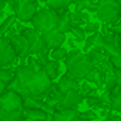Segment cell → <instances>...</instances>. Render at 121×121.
<instances>
[{
    "label": "cell",
    "mask_w": 121,
    "mask_h": 121,
    "mask_svg": "<svg viewBox=\"0 0 121 121\" xmlns=\"http://www.w3.org/2000/svg\"><path fill=\"white\" fill-rule=\"evenodd\" d=\"M66 66V76L76 81H82L87 77V74L95 68L91 63L87 53H83L78 50H74L72 52H68V57L65 59Z\"/></svg>",
    "instance_id": "6da1fadb"
},
{
    "label": "cell",
    "mask_w": 121,
    "mask_h": 121,
    "mask_svg": "<svg viewBox=\"0 0 121 121\" xmlns=\"http://www.w3.org/2000/svg\"><path fill=\"white\" fill-rule=\"evenodd\" d=\"M59 16L60 14L56 11H52L50 8L40 9L38 11V13L33 18V29L37 33H39L40 35L44 33L52 31V30L57 29L59 24Z\"/></svg>",
    "instance_id": "7a4b0ae2"
},
{
    "label": "cell",
    "mask_w": 121,
    "mask_h": 121,
    "mask_svg": "<svg viewBox=\"0 0 121 121\" xmlns=\"http://www.w3.org/2000/svg\"><path fill=\"white\" fill-rule=\"evenodd\" d=\"M121 5L116 0H98L96 16L102 22L116 24L120 18Z\"/></svg>",
    "instance_id": "3957f363"
},
{
    "label": "cell",
    "mask_w": 121,
    "mask_h": 121,
    "mask_svg": "<svg viewBox=\"0 0 121 121\" xmlns=\"http://www.w3.org/2000/svg\"><path fill=\"white\" fill-rule=\"evenodd\" d=\"M52 86V79L47 76L43 70L35 72L31 78L27 81L25 89L31 94V96H39L47 92Z\"/></svg>",
    "instance_id": "277c9868"
},
{
    "label": "cell",
    "mask_w": 121,
    "mask_h": 121,
    "mask_svg": "<svg viewBox=\"0 0 121 121\" xmlns=\"http://www.w3.org/2000/svg\"><path fill=\"white\" fill-rule=\"evenodd\" d=\"M0 111L3 112L24 111V99L14 91L5 89L0 96Z\"/></svg>",
    "instance_id": "5b68a950"
},
{
    "label": "cell",
    "mask_w": 121,
    "mask_h": 121,
    "mask_svg": "<svg viewBox=\"0 0 121 121\" xmlns=\"http://www.w3.org/2000/svg\"><path fill=\"white\" fill-rule=\"evenodd\" d=\"M13 11L16 17L21 21H33L38 13V0H18Z\"/></svg>",
    "instance_id": "8992f818"
},
{
    "label": "cell",
    "mask_w": 121,
    "mask_h": 121,
    "mask_svg": "<svg viewBox=\"0 0 121 121\" xmlns=\"http://www.w3.org/2000/svg\"><path fill=\"white\" fill-rule=\"evenodd\" d=\"M26 40L29 42V55H37L39 53L43 48L46 47L44 43H43V39H42V35L39 33H37L34 29H24L21 33Z\"/></svg>",
    "instance_id": "52a82bcc"
},
{
    "label": "cell",
    "mask_w": 121,
    "mask_h": 121,
    "mask_svg": "<svg viewBox=\"0 0 121 121\" xmlns=\"http://www.w3.org/2000/svg\"><path fill=\"white\" fill-rule=\"evenodd\" d=\"M17 57L13 47L9 43V39L0 37V66H7L8 64L13 63Z\"/></svg>",
    "instance_id": "ba28073f"
},
{
    "label": "cell",
    "mask_w": 121,
    "mask_h": 121,
    "mask_svg": "<svg viewBox=\"0 0 121 121\" xmlns=\"http://www.w3.org/2000/svg\"><path fill=\"white\" fill-rule=\"evenodd\" d=\"M9 43L13 47L14 52L17 53V57L25 59L29 56V42L22 34H14L9 38Z\"/></svg>",
    "instance_id": "9c48e42d"
},
{
    "label": "cell",
    "mask_w": 121,
    "mask_h": 121,
    "mask_svg": "<svg viewBox=\"0 0 121 121\" xmlns=\"http://www.w3.org/2000/svg\"><path fill=\"white\" fill-rule=\"evenodd\" d=\"M42 39L48 50H56V48H60L63 46L64 40H65V34H63L57 29H55L52 31L42 34Z\"/></svg>",
    "instance_id": "30bf717a"
},
{
    "label": "cell",
    "mask_w": 121,
    "mask_h": 121,
    "mask_svg": "<svg viewBox=\"0 0 121 121\" xmlns=\"http://www.w3.org/2000/svg\"><path fill=\"white\" fill-rule=\"evenodd\" d=\"M82 100H83V95L79 91H70L68 94H65L64 100L55 108V111L60 112V111H65V109H76V107Z\"/></svg>",
    "instance_id": "8fae6325"
},
{
    "label": "cell",
    "mask_w": 121,
    "mask_h": 121,
    "mask_svg": "<svg viewBox=\"0 0 121 121\" xmlns=\"http://www.w3.org/2000/svg\"><path fill=\"white\" fill-rule=\"evenodd\" d=\"M57 87L64 95L70 92V91H79V90H81L79 82L76 81V79H73V78H70V77L66 76V74H64L60 78V81L57 82Z\"/></svg>",
    "instance_id": "7c38bea8"
},
{
    "label": "cell",
    "mask_w": 121,
    "mask_h": 121,
    "mask_svg": "<svg viewBox=\"0 0 121 121\" xmlns=\"http://www.w3.org/2000/svg\"><path fill=\"white\" fill-rule=\"evenodd\" d=\"M35 72L33 70L29 65H22V66H18V68L16 69V72H14V77H16V79H17V82H18L20 86L25 89L27 81L31 78V76Z\"/></svg>",
    "instance_id": "4fadbf2b"
},
{
    "label": "cell",
    "mask_w": 121,
    "mask_h": 121,
    "mask_svg": "<svg viewBox=\"0 0 121 121\" xmlns=\"http://www.w3.org/2000/svg\"><path fill=\"white\" fill-rule=\"evenodd\" d=\"M79 118H81V112L77 108L55 112V115L52 116V121H78Z\"/></svg>",
    "instance_id": "5bb4252c"
},
{
    "label": "cell",
    "mask_w": 121,
    "mask_h": 121,
    "mask_svg": "<svg viewBox=\"0 0 121 121\" xmlns=\"http://www.w3.org/2000/svg\"><path fill=\"white\" fill-rule=\"evenodd\" d=\"M57 30L63 34L72 30V22H70V13H61L59 16V24Z\"/></svg>",
    "instance_id": "9a60e30c"
},
{
    "label": "cell",
    "mask_w": 121,
    "mask_h": 121,
    "mask_svg": "<svg viewBox=\"0 0 121 121\" xmlns=\"http://www.w3.org/2000/svg\"><path fill=\"white\" fill-rule=\"evenodd\" d=\"M86 79H87L89 82H92V83L96 85V89H98V87H102L103 85H104L103 73H102V70H100L99 68H96V66H95V68L92 69V70L90 72L89 74H87Z\"/></svg>",
    "instance_id": "2e32d148"
},
{
    "label": "cell",
    "mask_w": 121,
    "mask_h": 121,
    "mask_svg": "<svg viewBox=\"0 0 121 121\" xmlns=\"http://www.w3.org/2000/svg\"><path fill=\"white\" fill-rule=\"evenodd\" d=\"M24 117H27L33 121H47L48 115L42 109H24Z\"/></svg>",
    "instance_id": "e0dca14e"
},
{
    "label": "cell",
    "mask_w": 121,
    "mask_h": 121,
    "mask_svg": "<svg viewBox=\"0 0 121 121\" xmlns=\"http://www.w3.org/2000/svg\"><path fill=\"white\" fill-rule=\"evenodd\" d=\"M42 70L50 77L51 79H55L59 76V63L55 60H50L42 66Z\"/></svg>",
    "instance_id": "ac0fdd59"
},
{
    "label": "cell",
    "mask_w": 121,
    "mask_h": 121,
    "mask_svg": "<svg viewBox=\"0 0 121 121\" xmlns=\"http://www.w3.org/2000/svg\"><path fill=\"white\" fill-rule=\"evenodd\" d=\"M7 90H11V91H14L16 94H18L20 96H21L22 99H24V102L27 99V98L31 96V94H30V92L27 91L26 89H24V87H21V86L18 85V82H17L16 77H14L13 81H12L11 83H9L8 86H7Z\"/></svg>",
    "instance_id": "d6986e66"
},
{
    "label": "cell",
    "mask_w": 121,
    "mask_h": 121,
    "mask_svg": "<svg viewBox=\"0 0 121 121\" xmlns=\"http://www.w3.org/2000/svg\"><path fill=\"white\" fill-rule=\"evenodd\" d=\"M86 48H89L90 46H94L96 50H100V48H104L105 46V42H104V35L100 34V33H95L94 35H91V37L89 38V39L86 40Z\"/></svg>",
    "instance_id": "ffe728a7"
},
{
    "label": "cell",
    "mask_w": 121,
    "mask_h": 121,
    "mask_svg": "<svg viewBox=\"0 0 121 121\" xmlns=\"http://www.w3.org/2000/svg\"><path fill=\"white\" fill-rule=\"evenodd\" d=\"M87 56L90 57V60H91V63L94 64V66H98V65H102L103 63H104L105 60H107V56L104 55V53L100 52V50H96V48H94V50L89 51V53H87Z\"/></svg>",
    "instance_id": "44dd1931"
},
{
    "label": "cell",
    "mask_w": 121,
    "mask_h": 121,
    "mask_svg": "<svg viewBox=\"0 0 121 121\" xmlns=\"http://www.w3.org/2000/svg\"><path fill=\"white\" fill-rule=\"evenodd\" d=\"M83 9L87 11H95L98 9V4L94 3L92 0H78L76 3V13H82Z\"/></svg>",
    "instance_id": "7402d4cb"
},
{
    "label": "cell",
    "mask_w": 121,
    "mask_h": 121,
    "mask_svg": "<svg viewBox=\"0 0 121 121\" xmlns=\"http://www.w3.org/2000/svg\"><path fill=\"white\" fill-rule=\"evenodd\" d=\"M22 118H24V111H16V112L0 111V121H22Z\"/></svg>",
    "instance_id": "603a6c76"
},
{
    "label": "cell",
    "mask_w": 121,
    "mask_h": 121,
    "mask_svg": "<svg viewBox=\"0 0 121 121\" xmlns=\"http://www.w3.org/2000/svg\"><path fill=\"white\" fill-rule=\"evenodd\" d=\"M73 0H46V4L50 9L52 11H60V9H64V8H68L69 5L72 4Z\"/></svg>",
    "instance_id": "cb8c5ba5"
},
{
    "label": "cell",
    "mask_w": 121,
    "mask_h": 121,
    "mask_svg": "<svg viewBox=\"0 0 121 121\" xmlns=\"http://www.w3.org/2000/svg\"><path fill=\"white\" fill-rule=\"evenodd\" d=\"M0 79H1V82H3V83L5 85V87H7L14 79V73L11 72L9 69L0 66Z\"/></svg>",
    "instance_id": "d4e9b609"
},
{
    "label": "cell",
    "mask_w": 121,
    "mask_h": 121,
    "mask_svg": "<svg viewBox=\"0 0 121 121\" xmlns=\"http://www.w3.org/2000/svg\"><path fill=\"white\" fill-rule=\"evenodd\" d=\"M50 56L52 57V60H55V61L65 60V59L68 57V51H66L65 48L60 47V48H56V50L51 51V55Z\"/></svg>",
    "instance_id": "484cf974"
},
{
    "label": "cell",
    "mask_w": 121,
    "mask_h": 121,
    "mask_svg": "<svg viewBox=\"0 0 121 121\" xmlns=\"http://www.w3.org/2000/svg\"><path fill=\"white\" fill-rule=\"evenodd\" d=\"M16 18H17L16 14H11L9 17H7L5 21H4L3 24H1V26H0V37H1V35H3L4 33H7L9 29H11V26L14 24Z\"/></svg>",
    "instance_id": "4316f807"
},
{
    "label": "cell",
    "mask_w": 121,
    "mask_h": 121,
    "mask_svg": "<svg viewBox=\"0 0 121 121\" xmlns=\"http://www.w3.org/2000/svg\"><path fill=\"white\" fill-rule=\"evenodd\" d=\"M104 50L107 52V57H120L121 55V48L116 47L113 44H105L104 46Z\"/></svg>",
    "instance_id": "83f0119b"
},
{
    "label": "cell",
    "mask_w": 121,
    "mask_h": 121,
    "mask_svg": "<svg viewBox=\"0 0 121 121\" xmlns=\"http://www.w3.org/2000/svg\"><path fill=\"white\" fill-rule=\"evenodd\" d=\"M111 109L115 112H121V91L117 95H112V104Z\"/></svg>",
    "instance_id": "f1b7e54d"
},
{
    "label": "cell",
    "mask_w": 121,
    "mask_h": 121,
    "mask_svg": "<svg viewBox=\"0 0 121 121\" xmlns=\"http://www.w3.org/2000/svg\"><path fill=\"white\" fill-rule=\"evenodd\" d=\"M27 65H29L34 72H39V70H42V66H43L42 64H40L35 57H33V56H30V57H29V64H27Z\"/></svg>",
    "instance_id": "f546056e"
},
{
    "label": "cell",
    "mask_w": 121,
    "mask_h": 121,
    "mask_svg": "<svg viewBox=\"0 0 121 121\" xmlns=\"http://www.w3.org/2000/svg\"><path fill=\"white\" fill-rule=\"evenodd\" d=\"M96 118H98V115L94 111H86V112L81 113L82 121H92V120H96Z\"/></svg>",
    "instance_id": "4dcf8cb0"
},
{
    "label": "cell",
    "mask_w": 121,
    "mask_h": 121,
    "mask_svg": "<svg viewBox=\"0 0 121 121\" xmlns=\"http://www.w3.org/2000/svg\"><path fill=\"white\" fill-rule=\"evenodd\" d=\"M72 33H73V35L77 38L78 40H83L85 39V29H82L81 26H77V27H72V30H70Z\"/></svg>",
    "instance_id": "1f68e13d"
},
{
    "label": "cell",
    "mask_w": 121,
    "mask_h": 121,
    "mask_svg": "<svg viewBox=\"0 0 121 121\" xmlns=\"http://www.w3.org/2000/svg\"><path fill=\"white\" fill-rule=\"evenodd\" d=\"M100 99H102V103H104L105 105H108V107L111 108V104H112V92H111V90H107V91L100 96Z\"/></svg>",
    "instance_id": "d6a6232c"
},
{
    "label": "cell",
    "mask_w": 121,
    "mask_h": 121,
    "mask_svg": "<svg viewBox=\"0 0 121 121\" xmlns=\"http://www.w3.org/2000/svg\"><path fill=\"white\" fill-rule=\"evenodd\" d=\"M86 102H87V104H89L90 107L94 108V107H96L98 104L102 103V99H100V96H87Z\"/></svg>",
    "instance_id": "836d02e7"
},
{
    "label": "cell",
    "mask_w": 121,
    "mask_h": 121,
    "mask_svg": "<svg viewBox=\"0 0 121 121\" xmlns=\"http://www.w3.org/2000/svg\"><path fill=\"white\" fill-rule=\"evenodd\" d=\"M95 90H96V87H92V86H90V85H83V86L81 87V90H79V92H81L85 98V96H87V95H90L92 91H95Z\"/></svg>",
    "instance_id": "e575fe53"
},
{
    "label": "cell",
    "mask_w": 121,
    "mask_h": 121,
    "mask_svg": "<svg viewBox=\"0 0 121 121\" xmlns=\"http://www.w3.org/2000/svg\"><path fill=\"white\" fill-rule=\"evenodd\" d=\"M104 42H105V44H113V43H115V34L107 33V34L104 35Z\"/></svg>",
    "instance_id": "d590c367"
},
{
    "label": "cell",
    "mask_w": 121,
    "mask_h": 121,
    "mask_svg": "<svg viewBox=\"0 0 121 121\" xmlns=\"http://www.w3.org/2000/svg\"><path fill=\"white\" fill-rule=\"evenodd\" d=\"M111 31L115 33L116 35H120V37H121V22L112 25V27H111Z\"/></svg>",
    "instance_id": "8d00e7d4"
},
{
    "label": "cell",
    "mask_w": 121,
    "mask_h": 121,
    "mask_svg": "<svg viewBox=\"0 0 121 121\" xmlns=\"http://www.w3.org/2000/svg\"><path fill=\"white\" fill-rule=\"evenodd\" d=\"M86 33H96V25L95 24H86V29H85Z\"/></svg>",
    "instance_id": "74e56055"
},
{
    "label": "cell",
    "mask_w": 121,
    "mask_h": 121,
    "mask_svg": "<svg viewBox=\"0 0 121 121\" xmlns=\"http://www.w3.org/2000/svg\"><path fill=\"white\" fill-rule=\"evenodd\" d=\"M112 112H113V111H112ZM112 112L107 116V118H105L104 121H121V117H118V116H113Z\"/></svg>",
    "instance_id": "f35d334b"
},
{
    "label": "cell",
    "mask_w": 121,
    "mask_h": 121,
    "mask_svg": "<svg viewBox=\"0 0 121 121\" xmlns=\"http://www.w3.org/2000/svg\"><path fill=\"white\" fill-rule=\"evenodd\" d=\"M116 81H117L118 86H121V70L120 69H116Z\"/></svg>",
    "instance_id": "ab89813d"
},
{
    "label": "cell",
    "mask_w": 121,
    "mask_h": 121,
    "mask_svg": "<svg viewBox=\"0 0 121 121\" xmlns=\"http://www.w3.org/2000/svg\"><path fill=\"white\" fill-rule=\"evenodd\" d=\"M5 5H7L5 0H0V17L3 14V11H4V8H5Z\"/></svg>",
    "instance_id": "60d3db41"
},
{
    "label": "cell",
    "mask_w": 121,
    "mask_h": 121,
    "mask_svg": "<svg viewBox=\"0 0 121 121\" xmlns=\"http://www.w3.org/2000/svg\"><path fill=\"white\" fill-rule=\"evenodd\" d=\"M5 1H7L8 4H11V7H12L13 9H14V7L17 5V3H18V0H5Z\"/></svg>",
    "instance_id": "b9f144b4"
},
{
    "label": "cell",
    "mask_w": 121,
    "mask_h": 121,
    "mask_svg": "<svg viewBox=\"0 0 121 121\" xmlns=\"http://www.w3.org/2000/svg\"><path fill=\"white\" fill-rule=\"evenodd\" d=\"M5 89H7V87H5V85H4L3 82H1V79H0V91H4Z\"/></svg>",
    "instance_id": "7bdbcfd3"
},
{
    "label": "cell",
    "mask_w": 121,
    "mask_h": 121,
    "mask_svg": "<svg viewBox=\"0 0 121 121\" xmlns=\"http://www.w3.org/2000/svg\"><path fill=\"white\" fill-rule=\"evenodd\" d=\"M116 1H117V3H118V4H120V5H121V0H116Z\"/></svg>",
    "instance_id": "ee69618b"
},
{
    "label": "cell",
    "mask_w": 121,
    "mask_h": 121,
    "mask_svg": "<svg viewBox=\"0 0 121 121\" xmlns=\"http://www.w3.org/2000/svg\"><path fill=\"white\" fill-rule=\"evenodd\" d=\"M0 26H1V25H0Z\"/></svg>",
    "instance_id": "f6af8a7d"
}]
</instances>
